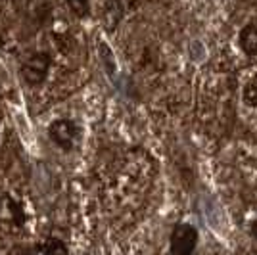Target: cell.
Wrapping results in <instances>:
<instances>
[{
	"instance_id": "obj_1",
	"label": "cell",
	"mask_w": 257,
	"mask_h": 255,
	"mask_svg": "<svg viewBox=\"0 0 257 255\" xmlns=\"http://www.w3.org/2000/svg\"><path fill=\"white\" fill-rule=\"evenodd\" d=\"M48 137L62 150H73L79 142V127L71 119H58L48 127Z\"/></svg>"
},
{
	"instance_id": "obj_2",
	"label": "cell",
	"mask_w": 257,
	"mask_h": 255,
	"mask_svg": "<svg viewBox=\"0 0 257 255\" xmlns=\"http://www.w3.org/2000/svg\"><path fill=\"white\" fill-rule=\"evenodd\" d=\"M48 69H50V58L44 52L31 54L22 64V75L29 85H41L48 75Z\"/></svg>"
},
{
	"instance_id": "obj_3",
	"label": "cell",
	"mask_w": 257,
	"mask_h": 255,
	"mask_svg": "<svg viewBox=\"0 0 257 255\" xmlns=\"http://www.w3.org/2000/svg\"><path fill=\"white\" fill-rule=\"evenodd\" d=\"M198 244V230L192 224L181 223L173 228L171 251L173 253H190Z\"/></svg>"
},
{
	"instance_id": "obj_4",
	"label": "cell",
	"mask_w": 257,
	"mask_h": 255,
	"mask_svg": "<svg viewBox=\"0 0 257 255\" xmlns=\"http://www.w3.org/2000/svg\"><path fill=\"white\" fill-rule=\"evenodd\" d=\"M240 46L249 56H257V27L246 25L240 31Z\"/></svg>"
},
{
	"instance_id": "obj_5",
	"label": "cell",
	"mask_w": 257,
	"mask_h": 255,
	"mask_svg": "<svg viewBox=\"0 0 257 255\" xmlns=\"http://www.w3.org/2000/svg\"><path fill=\"white\" fill-rule=\"evenodd\" d=\"M71 12L79 18H86L90 12V0H67Z\"/></svg>"
},
{
	"instance_id": "obj_6",
	"label": "cell",
	"mask_w": 257,
	"mask_h": 255,
	"mask_svg": "<svg viewBox=\"0 0 257 255\" xmlns=\"http://www.w3.org/2000/svg\"><path fill=\"white\" fill-rule=\"evenodd\" d=\"M244 98L249 106H255L257 104V85H247L244 90Z\"/></svg>"
},
{
	"instance_id": "obj_7",
	"label": "cell",
	"mask_w": 257,
	"mask_h": 255,
	"mask_svg": "<svg viewBox=\"0 0 257 255\" xmlns=\"http://www.w3.org/2000/svg\"><path fill=\"white\" fill-rule=\"evenodd\" d=\"M251 234H253V238L257 240V219H255V223L251 224Z\"/></svg>"
}]
</instances>
